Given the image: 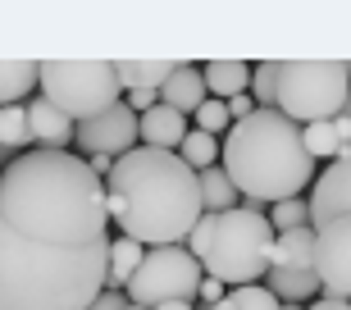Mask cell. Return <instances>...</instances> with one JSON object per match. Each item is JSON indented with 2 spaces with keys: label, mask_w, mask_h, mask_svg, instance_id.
<instances>
[{
  "label": "cell",
  "mask_w": 351,
  "mask_h": 310,
  "mask_svg": "<svg viewBox=\"0 0 351 310\" xmlns=\"http://www.w3.org/2000/svg\"><path fill=\"white\" fill-rule=\"evenodd\" d=\"M206 278H210L206 265L187 246H156V251H146V265L132 274L128 301L146 310H160L169 301H192V297H201Z\"/></svg>",
  "instance_id": "cell-7"
},
{
  "label": "cell",
  "mask_w": 351,
  "mask_h": 310,
  "mask_svg": "<svg viewBox=\"0 0 351 310\" xmlns=\"http://www.w3.org/2000/svg\"><path fill=\"white\" fill-rule=\"evenodd\" d=\"M333 128H338V142H342V155H351V115H338V119H333Z\"/></svg>",
  "instance_id": "cell-28"
},
{
  "label": "cell",
  "mask_w": 351,
  "mask_h": 310,
  "mask_svg": "<svg viewBox=\"0 0 351 310\" xmlns=\"http://www.w3.org/2000/svg\"><path fill=\"white\" fill-rule=\"evenodd\" d=\"M41 96L55 101L73 123H91L128 101V91L119 82V64H105V60H46Z\"/></svg>",
  "instance_id": "cell-6"
},
{
  "label": "cell",
  "mask_w": 351,
  "mask_h": 310,
  "mask_svg": "<svg viewBox=\"0 0 351 310\" xmlns=\"http://www.w3.org/2000/svg\"><path fill=\"white\" fill-rule=\"evenodd\" d=\"M41 82V64H27V60H10L0 64V101L5 105H19L27 91Z\"/></svg>",
  "instance_id": "cell-18"
},
{
  "label": "cell",
  "mask_w": 351,
  "mask_h": 310,
  "mask_svg": "<svg viewBox=\"0 0 351 310\" xmlns=\"http://www.w3.org/2000/svg\"><path fill=\"white\" fill-rule=\"evenodd\" d=\"M201 196H206V215H223V210H237V182L228 178V169H206L201 174Z\"/></svg>",
  "instance_id": "cell-19"
},
{
  "label": "cell",
  "mask_w": 351,
  "mask_h": 310,
  "mask_svg": "<svg viewBox=\"0 0 351 310\" xmlns=\"http://www.w3.org/2000/svg\"><path fill=\"white\" fill-rule=\"evenodd\" d=\"M269 224L278 232H292V228H311V201H278V206L269 210Z\"/></svg>",
  "instance_id": "cell-25"
},
{
  "label": "cell",
  "mask_w": 351,
  "mask_h": 310,
  "mask_svg": "<svg viewBox=\"0 0 351 310\" xmlns=\"http://www.w3.org/2000/svg\"><path fill=\"white\" fill-rule=\"evenodd\" d=\"M315 242H319V232H315V228L278 232L269 270H306V274H315Z\"/></svg>",
  "instance_id": "cell-15"
},
{
  "label": "cell",
  "mask_w": 351,
  "mask_h": 310,
  "mask_svg": "<svg viewBox=\"0 0 351 310\" xmlns=\"http://www.w3.org/2000/svg\"><path fill=\"white\" fill-rule=\"evenodd\" d=\"M178 155H182V160H187V165L196 169V174H206V169H215V160H219V137H210V132L192 128Z\"/></svg>",
  "instance_id": "cell-21"
},
{
  "label": "cell",
  "mask_w": 351,
  "mask_h": 310,
  "mask_svg": "<svg viewBox=\"0 0 351 310\" xmlns=\"http://www.w3.org/2000/svg\"><path fill=\"white\" fill-rule=\"evenodd\" d=\"M315 242V274L324 283V297H342L351 301V215L328 219Z\"/></svg>",
  "instance_id": "cell-8"
},
{
  "label": "cell",
  "mask_w": 351,
  "mask_h": 310,
  "mask_svg": "<svg viewBox=\"0 0 351 310\" xmlns=\"http://www.w3.org/2000/svg\"><path fill=\"white\" fill-rule=\"evenodd\" d=\"M123 310H146V306H132V301H128V306H123Z\"/></svg>",
  "instance_id": "cell-33"
},
{
  "label": "cell",
  "mask_w": 351,
  "mask_h": 310,
  "mask_svg": "<svg viewBox=\"0 0 351 310\" xmlns=\"http://www.w3.org/2000/svg\"><path fill=\"white\" fill-rule=\"evenodd\" d=\"M306 151L315 155V160H342V142H338V128L333 123H311L306 128Z\"/></svg>",
  "instance_id": "cell-24"
},
{
  "label": "cell",
  "mask_w": 351,
  "mask_h": 310,
  "mask_svg": "<svg viewBox=\"0 0 351 310\" xmlns=\"http://www.w3.org/2000/svg\"><path fill=\"white\" fill-rule=\"evenodd\" d=\"M110 187L73 151H27L0 178V310H91L110 283Z\"/></svg>",
  "instance_id": "cell-1"
},
{
  "label": "cell",
  "mask_w": 351,
  "mask_h": 310,
  "mask_svg": "<svg viewBox=\"0 0 351 310\" xmlns=\"http://www.w3.org/2000/svg\"><path fill=\"white\" fill-rule=\"evenodd\" d=\"M228 306L233 310H283V301L274 297L265 283H251V287H233L228 292Z\"/></svg>",
  "instance_id": "cell-26"
},
{
  "label": "cell",
  "mask_w": 351,
  "mask_h": 310,
  "mask_svg": "<svg viewBox=\"0 0 351 310\" xmlns=\"http://www.w3.org/2000/svg\"><path fill=\"white\" fill-rule=\"evenodd\" d=\"M27 119H32V142H37V151H69V142H78V123L55 101H46V96L27 105Z\"/></svg>",
  "instance_id": "cell-11"
},
{
  "label": "cell",
  "mask_w": 351,
  "mask_h": 310,
  "mask_svg": "<svg viewBox=\"0 0 351 310\" xmlns=\"http://www.w3.org/2000/svg\"><path fill=\"white\" fill-rule=\"evenodd\" d=\"M146 265V246L132 242V237H114V251H110V283H132V274Z\"/></svg>",
  "instance_id": "cell-20"
},
{
  "label": "cell",
  "mask_w": 351,
  "mask_h": 310,
  "mask_svg": "<svg viewBox=\"0 0 351 310\" xmlns=\"http://www.w3.org/2000/svg\"><path fill=\"white\" fill-rule=\"evenodd\" d=\"M137 142H142V115L137 110H128V101L114 105L110 115L91 119V123H78V146L91 155H110V160H123V155L137 151Z\"/></svg>",
  "instance_id": "cell-9"
},
{
  "label": "cell",
  "mask_w": 351,
  "mask_h": 310,
  "mask_svg": "<svg viewBox=\"0 0 351 310\" xmlns=\"http://www.w3.org/2000/svg\"><path fill=\"white\" fill-rule=\"evenodd\" d=\"M91 310H123V301H114V297H101Z\"/></svg>",
  "instance_id": "cell-30"
},
{
  "label": "cell",
  "mask_w": 351,
  "mask_h": 310,
  "mask_svg": "<svg viewBox=\"0 0 351 310\" xmlns=\"http://www.w3.org/2000/svg\"><path fill=\"white\" fill-rule=\"evenodd\" d=\"M160 101L182 110V115H196L201 105L210 101V87H206V69H192V64H178V73L169 78V87L160 91Z\"/></svg>",
  "instance_id": "cell-13"
},
{
  "label": "cell",
  "mask_w": 351,
  "mask_h": 310,
  "mask_svg": "<svg viewBox=\"0 0 351 310\" xmlns=\"http://www.w3.org/2000/svg\"><path fill=\"white\" fill-rule=\"evenodd\" d=\"M278 64L283 60H269V64H256L251 73V96L261 110H278Z\"/></svg>",
  "instance_id": "cell-23"
},
{
  "label": "cell",
  "mask_w": 351,
  "mask_h": 310,
  "mask_svg": "<svg viewBox=\"0 0 351 310\" xmlns=\"http://www.w3.org/2000/svg\"><path fill=\"white\" fill-rule=\"evenodd\" d=\"M196 128L210 132V137H228L233 132V115H228V101H206L201 110H196Z\"/></svg>",
  "instance_id": "cell-27"
},
{
  "label": "cell",
  "mask_w": 351,
  "mask_h": 310,
  "mask_svg": "<svg viewBox=\"0 0 351 310\" xmlns=\"http://www.w3.org/2000/svg\"><path fill=\"white\" fill-rule=\"evenodd\" d=\"M319 160L306 151V128L292 123L283 110H256L251 119L233 123L223 137V169L237 192L256 201H297L319 178Z\"/></svg>",
  "instance_id": "cell-3"
},
{
  "label": "cell",
  "mask_w": 351,
  "mask_h": 310,
  "mask_svg": "<svg viewBox=\"0 0 351 310\" xmlns=\"http://www.w3.org/2000/svg\"><path fill=\"white\" fill-rule=\"evenodd\" d=\"M187 115L182 110H173V105L160 101L151 115H142V142L156 146V151H182V142H187Z\"/></svg>",
  "instance_id": "cell-12"
},
{
  "label": "cell",
  "mask_w": 351,
  "mask_h": 310,
  "mask_svg": "<svg viewBox=\"0 0 351 310\" xmlns=\"http://www.w3.org/2000/svg\"><path fill=\"white\" fill-rule=\"evenodd\" d=\"M206 310H233V306H228V301H219V306H206Z\"/></svg>",
  "instance_id": "cell-32"
},
{
  "label": "cell",
  "mask_w": 351,
  "mask_h": 310,
  "mask_svg": "<svg viewBox=\"0 0 351 310\" xmlns=\"http://www.w3.org/2000/svg\"><path fill=\"white\" fill-rule=\"evenodd\" d=\"M105 187H110V219L123 228V237L151 246V251L178 246L206 219L201 174L178 151L137 146L114 165Z\"/></svg>",
  "instance_id": "cell-2"
},
{
  "label": "cell",
  "mask_w": 351,
  "mask_h": 310,
  "mask_svg": "<svg viewBox=\"0 0 351 310\" xmlns=\"http://www.w3.org/2000/svg\"><path fill=\"white\" fill-rule=\"evenodd\" d=\"M251 73L256 69L247 60H210L206 64V87L215 101H233V96H247L251 91Z\"/></svg>",
  "instance_id": "cell-16"
},
{
  "label": "cell",
  "mask_w": 351,
  "mask_h": 310,
  "mask_svg": "<svg viewBox=\"0 0 351 310\" xmlns=\"http://www.w3.org/2000/svg\"><path fill=\"white\" fill-rule=\"evenodd\" d=\"M351 105V64L347 60H292L278 64V110L292 123H333Z\"/></svg>",
  "instance_id": "cell-5"
},
{
  "label": "cell",
  "mask_w": 351,
  "mask_h": 310,
  "mask_svg": "<svg viewBox=\"0 0 351 310\" xmlns=\"http://www.w3.org/2000/svg\"><path fill=\"white\" fill-rule=\"evenodd\" d=\"M160 310H192V301H169V306H160Z\"/></svg>",
  "instance_id": "cell-31"
},
{
  "label": "cell",
  "mask_w": 351,
  "mask_h": 310,
  "mask_svg": "<svg viewBox=\"0 0 351 310\" xmlns=\"http://www.w3.org/2000/svg\"><path fill=\"white\" fill-rule=\"evenodd\" d=\"M306 310H351V301H342V297H319V301H311Z\"/></svg>",
  "instance_id": "cell-29"
},
{
  "label": "cell",
  "mask_w": 351,
  "mask_h": 310,
  "mask_svg": "<svg viewBox=\"0 0 351 310\" xmlns=\"http://www.w3.org/2000/svg\"><path fill=\"white\" fill-rule=\"evenodd\" d=\"M338 215H351V155L333 160L311 187V228H324Z\"/></svg>",
  "instance_id": "cell-10"
},
{
  "label": "cell",
  "mask_w": 351,
  "mask_h": 310,
  "mask_svg": "<svg viewBox=\"0 0 351 310\" xmlns=\"http://www.w3.org/2000/svg\"><path fill=\"white\" fill-rule=\"evenodd\" d=\"M265 287H269L283 306H301V301H319L315 292L324 283H319V274H306V270H269Z\"/></svg>",
  "instance_id": "cell-17"
},
{
  "label": "cell",
  "mask_w": 351,
  "mask_h": 310,
  "mask_svg": "<svg viewBox=\"0 0 351 310\" xmlns=\"http://www.w3.org/2000/svg\"><path fill=\"white\" fill-rule=\"evenodd\" d=\"M178 64L182 60H123L119 82H123V91H165Z\"/></svg>",
  "instance_id": "cell-14"
},
{
  "label": "cell",
  "mask_w": 351,
  "mask_h": 310,
  "mask_svg": "<svg viewBox=\"0 0 351 310\" xmlns=\"http://www.w3.org/2000/svg\"><path fill=\"white\" fill-rule=\"evenodd\" d=\"M274 242H278V228L269 224V215L256 206H237L223 215H206L187 237V251L206 265L210 278L228 287H251L269 278Z\"/></svg>",
  "instance_id": "cell-4"
},
{
  "label": "cell",
  "mask_w": 351,
  "mask_h": 310,
  "mask_svg": "<svg viewBox=\"0 0 351 310\" xmlns=\"http://www.w3.org/2000/svg\"><path fill=\"white\" fill-rule=\"evenodd\" d=\"M0 142H5V146L32 142V119H27V105H5V110H0Z\"/></svg>",
  "instance_id": "cell-22"
}]
</instances>
